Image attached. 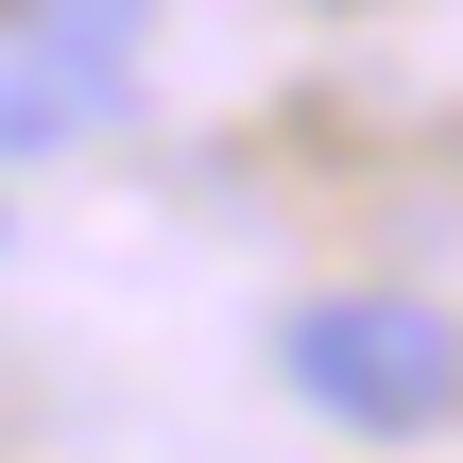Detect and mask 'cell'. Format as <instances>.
<instances>
[{
	"label": "cell",
	"mask_w": 463,
	"mask_h": 463,
	"mask_svg": "<svg viewBox=\"0 0 463 463\" xmlns=\"http://www.w3.org/2000/svg\"><path fill=\"white\" fill-rule=\"evenodd\" d=\"M275 361H292V395L326 430H447L463 412V326L430 292H309L275 326Z\"/></svg>",
	"instance_id": "1"
},
{
	"label": "cell",
	"mask_w": 463,
	"mask_h": 463,
	"mask_svg": "<svg viewBox=\"0 0 463 463\" xmlns=\"http://www.w3.org/2000/svg\"><path fill=\"white\" fill-rule=\"evenodd\" d=\"M103 120V52H0V155H52Z\"/></svg>",
	"instance_id": "2"
}]
</instances>
